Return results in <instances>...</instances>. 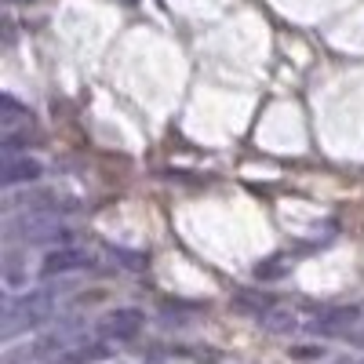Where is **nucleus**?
Here are the masks:
<instances>
[{
    "instance_id": "nucleus-8",
    "label": "nucleus",
    "mask_w": 364,
    "mask_h": 364,
    "mask_svg": "<svg viewBox=\"0 0 364 364\" xmlns=\"http://www.w3.org/2000/svg\"><path fill=\"white\" fill-rule=\"evenodd\" d=\"M284 269H288V262H284V259H273V266H259L255 273H259V277H281Z\"/></svg>"
},
{
    "instance_id": "nucleus-1",
    "label": "nucleus",
    "mask_w": 364,
    "mask_h": 364,
    "mask_svg": "<svg viewBox=\"0 0 364 364\" xmlns=\"http://www.w3.org/2000/svg\"><path fill=\"white\" fill-rule=\"evenodd\" d=\"M58 310V295L55 288H41V291H26V295H8L4 299V324H0V336L15 339L18 331L41 328L55 317Z\"/></svg>"
},
{
    "instance_id": "nucleus-2",
    "label": "nucleus",
    "mask_w": 364,
    "mask_h": 364,
    "mask_svg": "<svg viewBox=\"0 0 364 364\" xmlns=\"http://www.w3.org/2000/svg\"><path fill=\"white\" fill-rule=\"evenodd\" d=\"M8 233L26 240V245H58L70 240V226L55 215V211H22L8 223Z\"/></svg>"
},
{
    "instance_id": "nucleus-3",
    "label": "nucleus",
    "mask_w": 364,
    "mask_h": 364,
    "mask_svg": "<svg viewBox=\"0 0 364 364\" xmlns=\"http://www.w3.org/2000/svg\"><path fill=\"white\" fill-rule=\"evenodd\" d=\"M142 331V314L139 310H113L99 321V336L109 343H128Z\"/></svg>"
},
{
    "instance_id": "nucleus-5",
    "label": "nucleus",
    "mask_w": 364,
    "mask_h": 364,
    "mask_svg": "<svg viewBox=\"0 0 364 364\" xmlns=\"http://www.w3.org/2000/svg\"><path fill=\"white\" fill-rule=\"evenodd\" d=\"M84 266H91V255L84 248H58L41 262V273L44 277H55V273H73V269H84Z\"/></svg>"
},
{
    "instance_id": "nucleus-7",
    "label": "nucleus",
    "mask_w": 364,
    "mask_h": 364,
    "mask_svg": "<svg viewBox=\"0 0 364 364\" xmlns=\"http://www.w3.org/2000/svg\"><path fill=\"white\" fill-rule=\"evenodd\" d=\"M22 124L26 128L33 124V113H29L22 102H15L11 95H4V99H0V128H4V139H15V132Z\"/></svg>"
},
{
    "instance_id": "nucleus-6",
    "label": "nucleus",
    "mask_w": 364,
    "mask_h": 364,
    "mask_svg": "<svg viewBox=\"0 0 364 364\" xmlns=\"http://www.w3.org/2000/svg\"><path fill=\"white\" fill-rule=\"evenodd\" d=\"M106 357H109V350H106L102 343L80 339V343H70L55 360H58V364H99V360H106Z\"/></svg>"
},
{
    "instance_id": "nucleus-4",
    "label": "nucleus",
    "mask_w": 364,
    "mask_h": 364,
    "mask_svg": "<svg viewBox=\"0 0 364 364\" xmlns=\"http://www.w3.org/2000/svg\"><path fill=\"white\" fill-rule=\"evenodd\" d=\"M41 175H44L41 161L15 157V154H8V157H4V168H0V182H4V190H11V186H22V182H37Z\"/></svg>"
}]
</instances>
